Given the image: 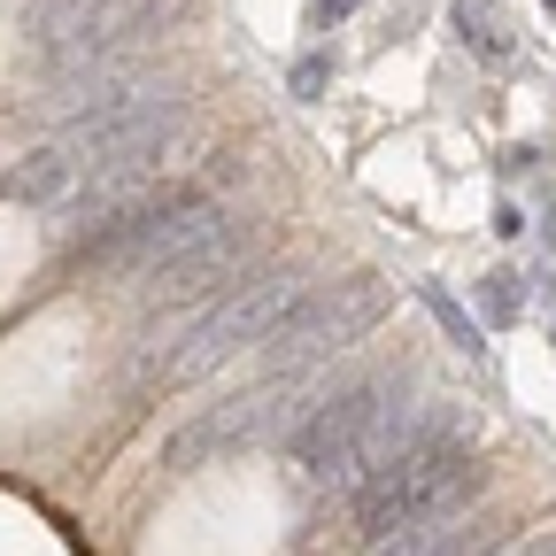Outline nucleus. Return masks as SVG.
<instances>
[{"label":"nucleus","instance_id":"nucleus-1","mask_svg":"<svg viewBox=\"0 0 556 556\" xmlns=\"http://www.w3.org/2000/svg\"><path fill=\"white\" fill-rule=\"evenodd\" d=\"M479 456L464 448V417L456 409H433V426L417 433L356 503V533L364 541H379V533H394V526H417V518H433V510H464V503H479Z\"/></svg>","mask_w":556,"mask_h":556},{"label":"nucleus","instance_id":"nucleus-2","mask_svg":"<svg viewBox=\"0 0 556 556\" xmlns=\"http://www.w3.org/2000/svg\"><path fill=\"white\" fill-rule=\"evenodd\" d=\"M302 294H309V287H302L294 263L255 270L248 287H232L225 302H208V317L186 332V348L170 356V371H178V379H201V371H225L232 356H248V348H270V332L294 317Z\"/></svg>","mask_w":556,"mask_h":556},{"label":"nucleus","instance_id":"nucleus-3","mask_svg":"<svg viewBox=\"0 0 556 556\" xmlns=\"http://www.w3.org/2000/svg\"><path fill=\"white\" fill-rule=\"evenodd\" d=\"M387 317V294H379V278H332L325 294H302L294 302V317L270 332V371L278 379H302L309 364H325V356H348L371 325Z\"/></svg>","mask_w":556,"mask_h":556},{"label":"nucleus","instance_id":"nucleus-4","mask_svg":"<svg viewBox=\"0 0 556 556\" xmlns=\"http://www.w3.org/2000/svg\"><path fill=\"white\" fill-rule=\"evenodd\" d=\"M394 394H402V379L379 371V379H356V387H340V394H325V402L302 409V426H294V471L317 486V495H332V479L348 471V456L364 448V433L379 426V409Z\"/></svg>","mask_w":556,"mask_h":556},{"label":"nucleus","instance_id":"nucleus-5","mask_svg":"<svg viewBox=\"0 0 556 556\" xmlns=\"http://www.w3.org/2000/svg\"><path fill=\"white\" fill-rule=\"evenodd\" d=\"M503 541V518L486 503H464V510H433L417 526H394L379 541H364V556H486Z\"/></svg>","mask_w":556,"mask_h":556},{"label":"nucleus","instance_id":"nucleus-6","mask_svg":"<svg viewBox=\"0 0 556 556\" xmlns=\"http://www.w3.org/2000/svg\"><path fill=\"white\" fill-rule=\"evenodd\" d=\"M248 255H255V240H248L240 225H217L201 248H186V255L155 278V294H163V302H225L232 278L248 270Z\"/></svg>","mask_w":556,"mask_h":556},{"label":"nucleus","instance_id":"nucleus-7","mask_svg":"<svg viewBox=\"0 0 556 556\" xmlns=\"http://www.w3.org/2000/svg\"><path fill=\"white\" fill-rule=\"evenodd\" d=\"M510 556H556V533H526V541H518Z\"/></svg>","mask_w":556,"mask_h":556}]
</instances>
